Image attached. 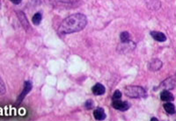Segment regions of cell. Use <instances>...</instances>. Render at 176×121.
Returning <instances> with one entry per match:
<instances>
[{
    "label": "cell",
    "instance_id": "e0dca14e",
    "mask_svg": "<svg viewBox=\"0 0 176 121\" xmlns=\"http://www.w3.org/2000/svg\"><path fill=\"white\" fill-rule=\"evenodd\" d=\"M10 1L13 3L14 5H20L22 2V0H10Z\"/></svg>",
    "mask_w": 176,
    "mask_h": 121
},
{
    "label": "cell",
    "instance_id": "5b68a950",
    "mask_svg": "<svg viewBox=\"0 0 176 121\" xmlns=\"http://www.w3.org/2000/svg\"><path fill=\"white\" fill-rule=\"evenodd\" d=\"M32 83L29 82V81H26L25 82V83H24V89H23V91H22V93L20 94V101H22L23 100V98H25V97L30 92V90H32Z\"/></svg>",
    "mask_w": 176,
    "mask_h": 121
},
{
    "label": "cell",
    "instance_id": "2e32d148",
    "mask_svg": "<svg viewBox=\"0 0 176 121\" xmlns=\"http://www.w3.org/2000/svg\"><path fill=\"white\" fill-rule=\"evenodd\" d=\"M6 92V88H5V83L1 80V95H3Z\"/></svg>",
    "mask_w": 176,
    "mask_h": 121
},
{
    "label": "cell",
    "instance_id": "5bb4252c",
    "mask_svg": "<svg viewBox=\"0 0 176 121\" xmlns=\"http://www.w3.org/2000/svg\"><path fill=\"white\" fill-rule=\"evenodd\" d=\"M122 92L120 90H115L114 95H113V97H112V100H118V99H121L122 98Z\"/></svg>",
    "mask_w": 176,
    "mask_h": 121
},
{
    "label": "cell",
    "instance_id": "4fadbf2b",
    "mask_svg": "<svg viewBox=\"0 0 176 121\" xmlns=\"http://www.w3.org/2000/svg\"><path fill=\"white\" fill-rule=\"evenodd\" d=\"M120 39L122 43H128L130 40V34L128 32H122L120 35Z\"/></svg>",
    "mask_w": 176,
    "mask_h": 121
},
{
    "label": "cell",
    "instance_id": "3957f363",
    "mask_svg": "<svg viewBox=\"0 0 176 121\" xmlns=\"http://www.w3.org/2000/svg\"><path fill=\"white\" fill-rule=\"evenodd\" d=\"M112 106L115 110L124 111L129 109L130 104L126 101H122L121 99H118V100H112Z\"/></svg>",
    "mask_w": 176,
    "mask_h": 121
},
{
    "label": "cell",
    "instance_id": "d6986e66",
    "mask_svg": "<svg viewBox=\"0 0 176 121\" xmlns=\"http://www.w3.org/2000/svg\"><path fill=\"white\" fill-rule=\"evenodd\" d=\"M175 77H176V73H175Z\"/></svg>",
    "mask_w": 176,
    "mask_h": 121
},
{
    "label": "cell",
    "instance_id": "8992f818",
    "mask_svg": "<svg viewBox=\"0 0 176 121\" xmlns=\"http://www.w3.org/2000/svg\"><path fill=\"white\" fill-rule=\"evenodd\" d=\"M151 35L155 40H157L159 42H164V41L166 40V36L161 32L152 31V32H151Z\"/></svg>",
    "mask_w": 176,
    "mask_h": 121
},
{
    "label": "cell",
    "instance_id": "8fae6325",
    "mask_svg": "<svg viewBox=\"0 0 176 121\" xmlns=\"http://www.w3.org/2000/svg\"><path fill=\"white\" fill-rule=\"evenodd\" d=\"M164 109L166 110V111L169 114H174L176 112V109H175V106L171 104V103H166L164 104Z\"/></svg>",
    "mask_w": 176,
    "mask_h": 121
},
{
    "label": "cell",
    "instance_id": "277c9868",
    "mask_svg": "<svg viewBox=\"0 0 176 121\" xmlns=\"http://www.w3.org/2000/svg\"><path fill=\"white\" fill-rule=\"evenodd\" d=\"M162 67V62L159 59H154L152 62H150L148 68L151 71H158Z\"/></svg>",
    "mask_w": 176,
    "mask_h": 121
},
{
    "label": "cell",
    "instance_id": "ba28073f",
    "mask_svg": "<svg viewBox=\"0 0 176 121\" xmlns=\"http://www.w3.org/2000/svg\"><path fill=\"white\" fill-rule=\"evenodd\" d=\"M160 98L162 101H166V102H171V101H173L174 99L173 95L167 90H165L160 93Z\"/></svg>",
    "mask_w": 176,
    "mask_h": 121
},
{
    "label": "cell",
    "instance_id": "9c48e42d",
    "mask_svg": "<svg viewBox=\"0 0 176 121\" xmlns=\"http://www.w3.org/2000/svg\"><path fill=\"white\" fill-rule=\"evenodd\" d=\"M94 116L97 120H104L106 118V113L104 111V109L101 107L97 108L94 112Z\"/></svg>",
    "mask_w": 176,
    "mask_h": 121
},
{
    "label": "cell",
    "instance_id": "9a60e30c",
    "mask_svg": "<svg viewBox=\"0 0 176 121\" xmlns=\"http://www.w3.org/2000/svg\"><path fill=\"white\" fill-rule=\"evenodd\" d=\"M94 102H93L92 100L86 101V103H85V106L86 109H92V108L94 107Z\"/></svg>",
    "mask_w": 176,
    "mask_h": 121
},
{
    "label": "cell",
    "instance_id": "6da1fadb",
    "mask_svg": "<svg viewBox=\"0 0 176 121\" xmlns=\"http://www.w3.org/2000/svg\"><path fill=\"white\" fill-rule=\"evenodd\" d=\"M87 24L86 17L82 13L72 14L63 20L59 26V32L62 34H69L83 30Z\"/></svg>",
    "mask_w": 176,
    "mask_h": 121
},
{
    "label": "cell",
    "instance_id": "30bf717a",
    "mask_svg": "<svg viewBox=\"0 0 176 121\" xmlns=\"http://www.w3.org/2000/svg\"><path fill=\"white\" fill-rule=\"evenodd\" d=\"M160 87H162L166 90H171L174 87V80L172 78H168L161 83Z\"/></svg>",
    "mask_w": 176,
    "mask_h": 121
},
{
    "label": "cell",
    "instance_id": "7a4b0ae2",
    "mask_svg": "<svg viewBox=\"0 0 176 121\" xmlns=\"http://www.w3.org/2000/svg\"><path fill=\"white\" fill-rule=\"evenodd\" d=\"M124 94L130 98H143L146 97V91L140 86H127L124 89Z\"/></svg>",
    "mask_w": 176,
    "mask_h": 121
},
{
    "label": "cell",
    "instance_id": "7c38bea8",
    "mask_svg": "<svg viewBox=\"0 0 176 121\" xmlns=\"http://www.w3.org/2000/svg\"><path fill=\"white\" fill-rule=\"evenodd\" d=\"M41 19H42L41 14L40 13H36L34 15L33 19H32V22H33V24H34V25L38 26V25H40V24H41Z\"/></svg>",
    "mask_w": 176,
    "mask_h": 121
},
{
    "label": "cell",
    "instance_id": "52a82bcc",
    "mask_svg": "<svg viewBox=\"0 0 176 121\" xmlns=\"http://www.w3.org/2000/svg\"><path fill=\"white\" fill-rule=\"evenodd\" d=\"M92 90H93V93H94L95 96H101V95H103V94L105 93L106 89H105L104 85H102L101 83H96V84L93 87Z\"/></svg>",
    "mask_w": 176,
    "mask_h": 121
},
{
    "label": "cell",
    "instance_id": "ac0fdd59",
    "mask_svg": "<svg viewBox=\"0 0 176 121\" xmlns=\"http://www.w3.org/2000/svg\"><path fill=\"white\" fill-rule=\"evenodd\" d=\"M151 120H153V121H155V120H158V119H157L156 118H152V119H151Z\"/></svg>",
    "mask_w": 176,
    "mask_h": 121
}]
</instances>
